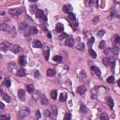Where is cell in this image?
I'll return each mask as SVG.
<instances>
[{"instance_id":"obj_1","label":"cell","mask_w":120,"mask_h":120,"mask_svg":"<svg viewBox=\"0 0 120 120\" xmlns=\"http://www.w3.org/2000/svg\"><path fill=\"white\" fill-rule=\"evenodd\" d=\"M30 112V110L27 108V107H22L18 112V115H19V118H23L25 116H27Z\"/></svg>"},{"instance_id":"obj_2","label":"cell","mask_w":120,"mask_h":120,"mask_svg":"<svg viewBox=\"0 0 120 120\" xmlns=\"http://www.w3.org/2000/svg\"><path fill=\"white\" fill-rule=\"evenodd\" d=\"M22 12V8H12V9L8 10V13L12 17H18Z\"/></svg>"},{"instance_id":"obj_3","label":"cell","mask_w":120,"mask_h":120,"mask_svg":"<svg viewBox=\"0 0 120 120\" xmlns=\"http://www.w3.org/2000/svg\"><path fill=\"white\" fill-rule=\"evenodd\" d=\"M12 26H13V25H11V24L9 23V22H4L1 23L0 28H1V30H3V31H8H8L11 29Z\"/></svg>"},{"instance_id":"obj_4","label":"cell","mask_w":120,"mask_h":120,"mask_svg":"<svg viewBox=\"0 0 120 120\" xmlns=\"http://www.w3.org/2000/svg\"><path fill=\"white\" fill-rule=\"evenodd\" d=\"M19 29H20V31H21L22 33H23V34H25V35H27L26 31L29 33V28H28V26H27V24H26L25 22L21 23L20 26H19Z\"/></svg>"},{"instance_id":"obj_5","label":"cell","mask_w":120,"mask_h":120,"mask_svg":"<svg viewBox=\"0 0 120 120\" xmlns=\"http://www.w3.org/2000/svg\"><path fill=\"white\" fill-rule=\"evenodd\" d=\"M10 45L11 44L9 42H8V41H2L1 42V45H0V48H1L2 51H7V50H8V49L11 48Z\"/></svg>"},{"instance_id":"obj_6","label":"cell","mask_w":120,"mask_h":120,"mask_svg":"<svg viewBox=\"0 0 120 120\" xmlns=\"http://www.w3.org/2000/svg\"><path fill=\"white\" fill-rule=\"evenodd\" d=\"M102 62H103V64L105 65V66H110L112 63H113V59L112 58V57H110V56H106V57H104L103 59H102Z\"/></svg>"},{"instance_id":"obj_7","label":"cell","mask_w":120,"mask_h":120,"mask_svg":"<svg viewBox=\"0 0 120 120\" xmlns=\"http://www.w3.org/2000/svg\"><path fill=\"white\" fill-rule=\"evenodd\" d=\"M36 17H37L38 19L42 20V21H46V17L44 16L43 11L40 10V9H38V10H37V12H36Z\"/></svg>"},{"instance_id":"obj_8","label":"cell","mask_w":120,"mask_h":120,"mask_svg":"<svg viewBox=\"0 0 120 120\" xmlns=\"http://www.w3.org/2000/svg\"><path fill=\"white\" fill-rule=\"evenodd\" d=\"M18 97H19L20 100L24 101L25 100V91L22 89H19L18 90Z\"/></svg>"},{"instance_id":"obj_9","label":"cell","mask_w":120,"mask_h":120,"mask_svg":"<svg viewBox=\"0 0 120 120\" xmlns=\"http://www.w3.org/2000/svg\"><path fill=\"white\" fill-rule=\"evenodd\" d=\"M72 9H73V8H72V6L69 5V4H68V5H64V6H63V11L66 12V13H68H68H71Z\"/></svg>"},{"instance_id":"obj_10","label":"cell","mask_w":120,"mask_h":120,"mask_svg":"<svg viewBox=\"0 0 120 120\" xmlns=\"http://www.w3.org/2000/svg\"><path fill=\"white\" fill-rule=\"evenodd\" d=\"M18 62H19V64H20L21 67H24L25 64H26V58H25V56H24V55H21V56H19V58H18Z\"/></svg>"},{"instance_id":"obj_11","label":"cell","mask_w":120,"mask_h":120,"mask_svg":"<svg viewBox=\"0 0 120 120\" xmlns=\"http://www.w3.org/2000/svg\"><path fill=\"white\" fill-rule=\"evenodd\" d=\"M8 70L9 71H11L12 73H17V68H16V65L14 64V63H9L8 65Z\"/></svg>"},{"instance_id":"obj_12","label":"cell","mask_w":120,"mask_h":120,"mask_svg":"<svg viewBox=\"0 0 120 120\" xmlns=\"http://www.w3.org/2000/svg\"><path fill=\"white\" fill-rule=\"evenodd\" d=\"M112 47H116V48H120V37L118 35H116L113 38V46Z\"/></svg>"},{"instance_id":"obj_13","label":"cell","mask_w":120,"mask_h":120,"mask_svg":"<svg viewBox=\"0 0 120 120\" xmlns=\"http://www.w3.org/2000/svg\"><path fill=\"white\" fill-rule=\"evenodd\" d=\"M91 70L96 74V76H98V77H100V76H101V71H100V69H99L98 67L92 66V67H91Z\"/></svg>"},{"instance_id":"obj_14","label":"cell","mask_w":120,"mask_h":120,"mask_svg":"<svg viewBox=\"0 0 120 120\" xmlns=\"http://www.w3.org/2000/svg\"><path fill=\"white\" fill-rule=\"evenodd\" d=\"M66 45L68 46V47H72L74 45V39H73V38L68 37L67 39H66Z\"/></svg>"},{"instance_id":"obj_15","label":"cell","mask_w":120,"mask_h":120,"mask_svg":"<svg viewBox=\"0 0 120 120\" xmlns=\"http://www.w3.org/2000/svg\"><path fill=\"white\" fill-rule=\"evenodd\" d=\"M10 50H11V52H12L13 53H19V52H21V47H20L19 45L15 44V45H13V46L10 48Z\"/></svg>"},{"instance_id":"obj_16","label":"cell","mask_w":120,"mask_h":120,"mask_svg":"<svg viewBox=\"0 0 120 120\" xmlns=\"http://www.w3.org/2000/svg\"><path fill=\"white\" fill-rule=\"evenodd\" d=\"M49 110L51 111V112H52V117H56V116H57V109H56V107H55L54 105L50 106V109H49Z\"/></svg>"},{"instance_id":"obj_17","label":"cell","mask_w":120,"mask_h":120,"mask_svg":"<svg viewBox=\"0 0 120 120\" xmlns=\"http://www.w3.org/2000/svg\"><path fill=\"white\" fill-rule=\"evenodd\" d=\"M85 92H86V88H85V86H83V85H81V86H79V87L77 88V93H78L79 95H83Z\"/></svg>"},{"instance_id":"obj_18","label":"cell","mask_w":120,"mask_h":120,"mask_svg":"<svg viewBox=\"0 0 120 120\" xmlns=\"http://www.w3.org/2000/svg\"><path fill=\"white\" fill-rule=\"evenodd\" d=\"M106 102H107V104H108V106L110 107V109H112L113 108V100H112V98H111V97H107L106 98Z\"/></svg>"},{"instance_id":"obj_19","label":"cell","mask_w":120,"mask_h":120,"mask_svg":"<svg viewBox=\"0 0 120 120\" xmlns=\"http://www.w3.org/2000/svg\"><path fill=\"white\" fill-rule=\"evenodd\" d=\"M55 30H56V32H58V33H63V30H64V25H63L62 23L58 22V23L56 24V26H55Z\"/></svg>"},{"instance_id":"obj_20","label":"cell","mask_w":120,"mask_h":120,"mask_svg":"<svg viewBox=\"0 0 120 120\" xmlns=\"http://www.w3.org/2000/svg\"><path fill=\"white\" fill-rule=\"evenodd\" d=\"M17 75H18L19 77H24V76L26 75L25 69H24V68H19V69H18V71H17Z\"/></svg>"},{"instance_id":"obj_21","label":"cell","mask_w":120,"mask_h":120,"mask_svg":"<svg viewBox=\"0 0 120 120\" xmlns=\"http://www.w3.org/2000/svg\"><path fill=\"white\" fill-rule=\"evenodd\" d=\"M32 45H33L34 48H41V47H42V43H41V41H39V40H38V39L34 40L33 43H32Z\"/></svg>"},{"instance_id":"obj_22","label":"cell","mask_w":120,"mask_h":120,"mask_svg":"<svg viewBox=\"0 0 120 120\" xmlns=\"http://www.w3.org/2000/svg\"><path fill=\"white\" fill-rule=\"evenodd\" d=\"M39 97H40V92H39L38 90H35V91L32 93V98H33L35 100H37L38 98H40Z\"/></svg>"},{"instance_id":"obj_23","label":"cell","mask_w":120,"mask_h":120,"mask_svg":"<svg viewBox=\"0 0 120 120\" xmlns=\"http://www.w3.org/2000/svg\"><path fill=\"white\" fill-rule=\"evenodd\" d=\"M1 95H2V98H3V99H4L5 101H7V102H9V101H10V98H9V96L7 95V94H5V93L2 91V89H1Z\"/></svg>"},{"instance_id":"obj_24","label":"cell","mask_w":120,"mask_h":120,"mask_svg":"<svg viewBox=\"0 0 120 120\" xmlns=\"http://www.w3.org/2000/svg\"><path fill=\"white\" fill-rule=\"evenodd\" d=\"M70 26L72 27L73 30H76V29L78 28V26H79V23H78V22H77L76 20H74V21L70 22Z\"/></svg>"},{"instance_id":"obj_25","label":"cell","mask_w":120,"mask_h":120,"mask_svg":"<svg viewBox=\"0 0 120 120\" xmlns=\"http://www.w3.org/2000/svg\"><path fill=\"white\" fill-rule=\"evenodd\" d=\"M38 33V28L35 26H32L29 28V35H35Z\"/></svg>"},{"instance_id":"obj_26","label":"cell","mask_w":120,"mask_h":120,"mask_svg":"<svg viewBox=\"0 0 120 120\" xmlns=\"http://www.w3.org/2000/svg\"><path fill=\"white\" fill-rule=\"evenodd\" d=\"M40 101H41V103H42L43 105H47V104L49 103V100L47 99L46 96H41V97H40Z\"/></svg>"},{"instance_id":"obj_27","label":"cell","mask_w":120,"mask_h":120,"mask_svg":"<svg viewBox=\"0 0 120 120\" xmlns=\"http://www.w3.org/2000/svg\"><path fill=\"white\" fill-rule=\"evenodd\" d=\"M68 20L69 22H72V21H74V20H76L75 14H73V13H68Z\"/></svg>"},{"instance_id":"obj_28","label":"cell","mask_w":120,"mask_h":120,"mask_svg":"<svg viewBox=\"0 0 120 120\" xmlns=\"http://www.w3.org/2000/svg\"><path fill=\"white\" fill-rule=\"evenodd\" d=\"M90 95H91V98H96L97 96H98V91H97V89H96V88L92 89L91 92H90Z\"/></svg>"},{"instance_id":"obj_29","label":"cell","mask_w":120,"mask_h":120,"mask_svg":"<svg viewBox=\"0 0 120 120\" xmlns=\"http://www.w3.org/2000/svg\"><path fill=\"white\" fill-rule=\"evenodd\" d=\"M67 98H68V95H67L66 93H61V94H60V98H59V99H60V101L64 102V101L67 100Z\"/></svg>"},{"instance_id":"obj_30","label":"cell","mask_w":120,"mask_h":120,"mask_svg":"<svg viewBox=\"0 0 120 120\" xmlns=\"http://www.w3.org/2000/svg\"><path fill=\"white\" fill-rule=\"evenodd\" d=\"M54 74H55V70H54V69L49 68V69L47 70V76H49V77H52V76H54Z\"/></svg>"},{"instance_id":"obj_31","label":"cell","mask_w":120,"mask_h":120,"mask_svg":"<svg viewBox=\"0 0 120 120\" xmlns=\"http://www.w3.org/2000/svg\"><path fill=\"white\" fill-rule=\"evenodd\" d=\"M98 118H99V119H101V120H108V119H109V116L107 115V113L102 112V113H100V114H99Z\"/></svg>"},{"instance_id":"obj_32","label":"cell","mask_w":120,"mask_h":120,"mask_svg":"<svg viewBox=\"0 0 120 120\" xmlns=\"http://www.w3.org/2000/svg\"><path fill=\"white\" fill-rule=\"evenodd\" d=\"M8 34H9L11 37H15V36H16V29H15L14 26L11 27V29L8 31Z\"/></svg>"},{"instance_id":"obj_33","label":"cell","mask_w":120,"mask_h":120,"mask_svg":"<svg viewBox=\"0 0 120 120\" xmlns=\"http://www.w3.org/2000/svg\"><path fill=\"white\" fill-rule=\"evenodd\" d=\"M80 112L82 113H85L87 112V109H86V107H85L84 104H81V106H80Z\"/></svg>"},{"instance_id":"obj_34","label":"cell","mask_w":120,"mask_h":120,"mask_svg":"<svg viewBox=\"0 0 120 120\" xmlns=\"http://www.w3.org/2000/svg\"><path fill=\"white\" fill-rule=\"evenodd\" d=\"M75 48H76L77 50H79V51H82V50L84 49V44H83V43H79V44H77V45L75 46Z\"/></svg>"},{"instance_id":"obj_35","label":"cell","mask_w":120,"mask_h":120,"mask_svg":"<svg viewBox=\"0 0 120 120\" xmlns=\"http://www.w3.org/2000/svg\"><path fill=\"white\" fill-rule=\"evenodd\" d=\"M84 3H85V5H86L87 7H91V6L94 5L95 0H84Z\"/></svg>"},{"instance_id":"obj_36","label":"cell","mask_w":120,"mask_h":120,"mask_svg":"<svg viewBox=\"0 0 120 120\" xmlns=\"http://www.w3.org/2000/svg\"><path fill=\"white\" fill-rule=\"evenodd\" d=\"M26 89H27V91L29 92V93H33L34 91H35V88H34V85L33 84H30V85H27V87H26Z\"/></svg>"},{"instance_id":"obj_37","label":"cell","mask_w":120,"mask_h":120,"mask_svg":"<svg viewBox=\"0 0 120 120\" xmlns=\"http://www.w3.org/2000/svg\"><path fill=\"white\" fill-rule=\"evenodd\" d=\"M4 84L7 86V87H9L10 86V79L9 78H6L5 80H4Z\"/></svg>"},{"instance_id":"obj_38","label":"cell","mask_w":120,"mask_h":120,"mask_svg":"<svg viewBox=\"0 0 120 120\" xmlns=\"http://www.w3.org/2000/svg\"><path fill=\"white\" fill-rule=\"evenodd\" d=\"M51 97H52V99H56V98H57V92H56V90H52L51 92Z\"/></svg>"},{"instance_id":"obj_39","label":"cell","mask_w":120,"mask_h":120,"mask_svg":"<svg viewBox=\"0 0 120 120\" xmlns=\"http://www.w3.org/2000/svg\"><path fill=\"white\" fill-rule=\"evenodd\" d=\"M104 34H105V30H103V29L98 30V32H97V35H98V37H99V38H101Z\"/></svg>"},{"instance_id":"obj_40","label":"cell","mask_w":120,"mask_h":120,"mask_svg":"<svg viewBox=\"0 0 120 120\" xmlns=\"http://www.w3.org/2000/svg\"><path fill=\"white\" fill-rule=\"evenodd\" d=\"M94 41H95V38H94L93 37H90V38L88 39V42H87L88 46H89V47H90V46H92V45H93V43H94Z\"/></svg>"},{"instance_id":"obj_41","label":"cell","mask_w":120,"mask_h":120,"mask_svg":"<svg viewBox=\"0 0 120 120\" xmlns=\"http://www.w3.org/2000/svg\"><path fill=\"white\" fill-rule=\"evenodd\" d=\"M89 54L93 57V58H96L97 57V53L95 52V51L94 50H92V49H89Z\"/></svg>"},{"instance_id":"obj_42","label":"cell","mask_w":120,"mask_h":120,"mask_svg":"<svg viewBox=\"0 0 120 120\" xmlns=\"http://www.w3.org/2000/svg\"><path fill=\"white\" fill-rule=\"evenodd\" d=\"M44 115H45L46 117H52V112H51L50 110H46V111L44 112Z\"/></svg>"},{"instance_id":"obj_43","label":"cell","mask_w":120,"mask_h":120,"mask_svg":"<svg viewBox=\"0 0 120 120\" xmlns=\"http://www.w3.org/2000/svg\"><path fill=\"white\" fill-rule=\"evenodd\" d=\"M49 54H50V51L49 49H46V51H44V56L46 60H49Z\"/></svg>"},{"instance_id":"obj_44","label":"cell","mask_w":120,"mask_h":120,"mask_svg":"<svg viewBox=\"0 0 120 120\" xmlns=\"http://www.w3.org/2000/svg\"><path fill=\"white\" fill-rule=\"evenodd\" d=\"M53 61H55V62H61L62 61V57L60 55H55V56H53Z\"/></svg>"},{"instance_id":"obj_45","label":"cell","mask_w":120,"mask_h":120,"mask_svg":"<svg viewBox=\"0 0 120 120\" xmlns=\"http://www.w3.org/2000/svg\"><path fill=\"white\" fill-rule=\"evenodd\" d=\"M30 10H31V12H37V10H38V8H37V6L36 5H33V6H31L30 7Z\"/></svg>"},{"instance_id":"obj_46","label":"cell","mask_w":120,"mask_h":120,"mask_svg":"<svg viewBox=\"0 0 120 120\" xmlns=\"http://www.w3.org/2000/svg\"><path fill=\"white\" fill-rule=\"evenodd\" d=\"M114 82V77L113 76H110L108 79H107V82H109V83H112Z\"/></svg>"},{"instance_id":"obj_47","label":"cell","mask_w":120,"mask_h":120,"mask_svg":"<svg viewBox=\"0 0 120 120\" xmlns=\"http://www.w3.org/2000/svg\"><path fill=\"white\" fill-rule=\"evenodd\" d=\"M10 116L9 115H1L0 116V120H9Z\"/></svg>"},{"instance_id":"obj_48","label":"cell","mask_w":120,"mask_h":120,"mask_svg":"<svg viewBox=\"0 0 120 120\" xmlns=\"http://www.w3.org/2000/svg\"><path fill=\"white\" fill-rule=\"evenodd\" d=\"M68 34H66V33H62L60 36H59V39H64V38H68Z\"/></svg>"},{"instance_id":"obj_49","label":"cell","mask_w":120,"mask_h":120,"mask_svg":"<svg viewBox=\"0 0 120 120\" xmlns=\"http://www.w3.org/2000/svg\"><path fill=\"white\" fill-rule=\"evenodd\" d=\"M80 77H81V78H83V79L86 77V73H85L84 70H82V71H81V73H80Z\"/></svg>"},{"instance_id":"obj_50","label":"cell","mask_w":120,"mask_h":120,"mask_svg":"<svg viewBox=\"0 0 120 120\" xmlns=\"http://www.w3.org/2000/svg\"><path fill=\"white\" fill-rule=\"evenodd\" d=\"M105 45H106V44H105V41L102 40V41H100V43H99V48H100V49H104V48H105Z\"/></svg>"},{"instance_id":"obj_51","label":"cell","mask_w":120,"mask_h":120,"mask_svg":"<svg viewBox=\"0 0 120 120\" xmlns=\"http://www.w3.org/2000/svg\"><path fill=\"white\" fill-rule=\"evenodd\" d=\"M70 118H71L70 113H67V114L65 115V117H64V120H68V119H70Z\"/></svg>"},{"instance_id":"obj_52","label":"cell","mask_w":120,"mask_h":120,"mask_svg":"<svg viewBox=\"0 0 120 120\" xmlns=\"http://www.w3.org/2000/svg\"><path fill=\"white\" fill-rule=\"evenodd\" d=\"M98 20H99V18H98V16H96V17L94 18V20H93V22H94V23H97V22H98Z\"/></svg>"},{"instance_id":"obj_53","label":"cell","mask_w":120,"mask_h":120,"mask_svg":"<svg viewBox=\"0 0 120 120\" xmlns=\"http://www.w3.org/2000/svg\"><path fill=\"white\" fill-rule=\"evenodd\" d=\"M36 116H37V118H39L40 117V112L39 111H37L36 112Z\"/></svg>"},{"instance_id":"obj_54","label":"cell","mask_w":120,"mask_h":120,"mask_svg":"<svg viewBox=\"0 0 120 120\" xmlns=\"http://www.w3.org/2000/svg\"><path fill=\"white\" fill-rule=\"evenodd\" d=\"M35 77H36V78H38V77H39V72H38V70L35 71Z\"/></svg>"},{"instance_id":"obj_55","label":"cell","mask_w":120,"mask_h":120,"mask_svg":"<svg viewBox=\"0 0 120 120\" xmlns=\"http://www.w3.org/2000/svg\"><path fill=\"white\" fill-rule=\"evenodd\" d=\"M0 108H1V109H4V108H5V105H4L3 103H0Z\"/></svg>"},{"instance_id":"obj_56","label":"cell","mask_w":120,"mask_h":120,"mask_svg":"<svg viewBox=\"0 0 120 120\" xmlns=\"http://www.w3.org/2000/svg\"><path fill=\"white\" fill-rule=\"evenodd\" d=\"M117 84H118V86L120 87V79H119V80L117 81Z\"/></svg>"},{"instance_id":"obj_57","label":"cell","mask_w":120,"mask_h":120,"mask_svg":"<svg viewBox=\"0 0 120 120\" xmlns=\"http://www.w3.org/2000/svg\"><path fill=\"white\" fill-rule=\"evenodd\" d=\"M48 37H49L50 38H51V37H52V36H51V33H50V32H48Z\"/></svg>"},{"instance_id":"obj_58","label":"cell","mask_w":120,"mask_h":120,"mask_svg":"<svg viewBox=\"0 0 120 120\" xmlns=\"http://www.w3.org/2000/svg\"><path fill=\"white\" fill-rule=\"evenodd\" d=\"M116 3H120V0H114Z\"/></svg>"},{"instance_id":"obj_59","label":"cell","mask_w":120,"mask_h":120,"mask_svg":"<svg viewBox=\"0 0 120 120\" xmlns=\"http://www.w3.org/2000/svg\"><path fill=\"white\" fill-rule=\"evenodd\" d=\"M30 2H36V1H38V0H29Z\"/></svg>"},{"instance_id":"obj_60","label":"cell","mask_w":120,"mask_h":120,"mask_svg":"<svg viewBox=\"0 0 120 120\" xmlns=\"http://www.w3.org/2000/svg\"><path fill=\"white\" fill-rule=\"evenodd\" d=\"M119 64H120V62H119Z\"/></svg>"}]
</instances>
